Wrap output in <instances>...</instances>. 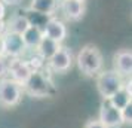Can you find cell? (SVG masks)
Masks as SVG:
<instances>
[{"mask_svg": "<svg viewBox=\"0 0 132 128\" xmlns=\"http://www.w3.org/2000/svg\"><path fill=\"white\" fill-rule=\"evenodd\" d=\"M61 11L68 21H79L85 15V2L61 0Z\"/></svg>", "mask_w": 132, "mask_h": 128, "instance_id": "cell-11", "label": "cell"}, {"mask_svg": "<svg viewBox=\"0 0 132 128\" xmlns=\"http://www.w3.org/2000/svg\"><path fill=\"white\" fill-rule=\"evenodd\" d=\"M2 54L7 58H19L25 52V43L21 34H15L11 31H5L0 37Z\"/></svg>", "mask_w": 132, "mask_h": 128, "instance_id": "cell-5", "label": "cell"}, {"mask_svg": "<svg viewBox=\"0 0 132 128\" xmlns=\"http://www.w3.org/2000/svg\"><path fill=\"white\" fill-rule=\"evenodd\" d=\"M42 31H43V36L45 37H49V39H52V40H55V42H58V43H61L67 37L65 24L61 19L55 18V17L48 18V21L43 25Z\"/></svg>", "mask_w": 132, "mask_h": 128, "instance_id": "cell-9", "label": "cell"}, {"mask_svg": "<svg viewBox=\"0 0 132 128\" xmlns=\"http://www.w3.org/2000/svg\"><path fill=\"white\" fill-rule=\"evenodd\" d=\"M5 5H16V3H19L21 0H2Z\"/></svg>", "mask_w": 132, "mask_h": 128, "instance_id": "cell-22", "label": "cell"}, {"mask_svg": "<svg viewBox=\"0 0 132 128\" xmlns=\"http://www.w3.org/2000/svg\"><path fill=\"white\" fill-rule=\"evenodd\" d=\"M77 67L86 76H96L101 72L104 60L101 51L95 45H85L77 54Z\"/></svg>", "mask_w": 132, "mask_h": 128, "instance_id": "cell-2", "label": "cell"}, {"mask_svg": "<svg viewBox=\"0 0 132 128\" xmlns=\"http://www.w3.org/2000/svg\"><path fill=\"white\" fill-rule=\"evenodd\" d=\"M9 61L11 58H7L5 55H0V79H5L9 72Z\"/></svg>", "mask_w": 132, "mask_h": 128, "instance_id": "cell-17", "label": "cell"}, {"mask_svg": "<svg viewBox=\"0 0 132 128\" xmlns=\"http://www.w3.org/2000/svg\"><path fill=\"white\" fill-rule=\"evenodd\" d=\"M108 103L111 104L113 107L122 110L125 106H128L129 103H132V94H131V80L128 84H123V86L120 88L119 91L113 94L110 100H107Z\"/></svg>", "mask_w": 132, "mask_h": 128, "instance_id": "cell-12", "label": "cell"}, {"mask_svg": "<svg viewBox=\"0 0 132 128\" xmlns=\"http://www.w3.org/2000/svg\"><path fill=\"white\" fill-rule=\"evenodd\" d=\"M113 64H114V72L122 76L128 78L132 73V52L131 49H120L117 51L113 57Z\"/></svg>", "mask_w": 132, "mask_h": 128, "instance_id": "cell-10", "label": "cell"}, {"mask_svg": "<svg viewBox=\"0 0 132 128\" xmlns=\"http://www.w3.org/2000/svg\"><path fill=\"white\" fill-rule=\"evenodd\" d=\"M22 91L34 98H49L55 95L56 88L51 76L45 72V69H42V70H33L30 78L22 85Z\"/></svg>", "mask_w": 132, "mask_h": 128, "instance_id": "cell-1", "label": "cell"}, {"mask_svg": "<svg viewBox=\"0 0 132 128\" xmlns=\"http://www.w3.org/2000/svg\"><path fill=\"white\" fill-rule=\"evenodd\" d=\"M98 121L101 122L105 128H119L123 125V119H122L120 110L113 107L107 100H102L101 106H100Z\"/></svg>", "mask_w": 132, "mask_h": 128, "instance_id": "cell-7", "label": "cell"}, {"mask_svg": "<svg viewBox=\"0 0 132 128\" xmlns=\"http://www.w3.org/2000/svg\"><path fill=\"white\" fill-rule=\"evenodd\" d=\"M0 55H3L2 54V43H0Z\"/></svg>", "mask_w": 132, "mask_h": 128, "instance_id": "cell-23", "label": "cell"}, {"mask_svg": "<svg viewBox=\"0 0 132 128\" xmlns=\"http://www.w3.org/2000/svg\"><path fill=\"white\" fill-rule=\"evenodd\" d=\"M123 78L119 76L114 70L100 72L96 74V89L100 92L102 100H110L113 94L119 91L123 86Z\"/></svg>", "mask_w": 132, "mask_h": 128, "instance_id": "cell-3", "label": "cell"}, {"mask_svg": "<svg viewBox=\"0 0 132 128\" xmlns=\"http://www.w3.org/2000/svg\"><path fill=\"white\" fill-rule=\"evenodd\" d=\"M60 48H61V43H58V42H55V40H52V39H49V37L43 36V39L40 40V43H39V46L36 48V52L40 55L45 61H48Z\"/></svg>", "mask_w": 132, "mask_h": 128, "instance_id": "cell-14", "label": "cell"}, {"mask_svg": "<svg viewBox=\"0 0 132 128\" xmlns=\"http://www.w3.org/2000/svg\"><path fill=\"white\" fill-rule=\"evenodd\" d=\"M79 2H85V0H79Z\"/></svg>", "mask_w": 132, "mask_h": 128, "instance_id": "cell-24", "label": "cell"}, {"mask_svg": "<svg viewBox=\"0 0 132 128\" xmlns=\"http://www.w3.org/2000/svg\"><path fill=\"white\" fill-rule=\"evenodd\" d=\"M48 69L55 73H65L73 66V55L71 51L65 46H61L48 61Z\"/></svg>", "mask_w": 132, "mask_h": 128, "instance_id": "cell-6", "label": "cell"}, {"mask_svg": "<svg viewBox=\"0 0 132 128\" xmlns=\"http://www.w3.org/2000/svg\"><path fill=\"white\" fill-rule=\"evenodd\" d=\"M33 73V67L30 66V63L27 60L19 58H11L9 61V72L7 74H11L9 79L15 80L16 84L22 86L25 84V80L30 78V74Z\"/></svg>", "mask_w": 132, "mask_h": 128, "instance_id": "cell-8", "label": "cell"}, {"mask_svg": "<svg viewBox=\"0 0 132 128\" xmlns=\"http://www.w3.org/2000/svg\"><path fill=\"white\" fill-rule=\"evenodd\" d=\"M42 39H43V31H42V28L37 27V25H30V27L25 30V33L22 34V40H24V43H25V48L36 49Z\"/></svg>", "mask_w": 132, "mask_h": 128, "instance_id": "cell-16", "label": "cell"}, {"mask_svg": "<svg viewBox=\"0 0 132 128\" xmlns=\"http://www.w3.org/2000/svg\"><path fill=\"white\" fill-rule=\"evenodd\" d=\"M5 31H6V22L2 19V21H0V37H2V34H3Z\"/></svg>", "mask_w": 132, "mask_h": 128, "instance_id": "cell-21", "label": "cell"}, {"mask_svg": "<svg viewBox=\"0 0 132 128\" xmlns=\"http://www.w3.org/2000/svg\"><path fill=\"white\" fill-rule=\"evenodd\" d=\"M5 15H6V5L0 0V21L5 18Z\"/></svg>", "mask_w": 132, "mask_h": 128, "instance_id": "cell-20", "label": "cell"}, {"mask_svg": "<svg viewBox=\"0 0 132 128\" xmlns=\"http://www.w3.org/2000/svg\"><path fill=\"white\" fill-rule=\"evenodd\" d=\"M120 113H122L123 124H129V125H131V122H132V103H129L128 106H125L123 109L120 110Z\"/></svg>", "mask_w": 132, "mask_h": 128, "instance_id": "cell-18", "label": "cell"}, {"mask_svg": "<svg viewBox=\"0 0 132 128\" xmlns=\"http://www.w3.org/2000/svg\"><path fill=\"white\" fill-rule=\"evenodd\" d=\"M22 86L15 80L5 78L0 79V106L3 107H15L22 98Z\"/></svg>", "mask_w": 132, "mask_h": 128, "instance_id": "cell-4", "label": "cell"}, {"mask_svg": "<svg viewBox=\"0 0 132 128\" xmlns=\"http://www.w3.org/2000/svg\"><path fill=\"white\" fill-rule=\"evenodd\" d=\"M85 128H105L98 119H90L85 124Z\"/></svg>", "mask_w": 132, "mask_h": 128, "instance_id": "cell-19", "label": "cell"}, {"mask_svg": "<svg viewBox=\"0 0 132 128\" xmlns=\"http://www.w3.org/2000/svg\"><path fill=\"white\" fill-rule=\"evenodd\" d=\"M30 21L27 18V15H13L12 18L7 21L6 24V31L15 33V34H24L25 30L30 27Z\"/></svg>", "mask_w": 132, "mask_h": 128, "instance_id": "cell-15", "label": "cell"}, {"mask_svg": "<svg viewBox=\"0 0 132 128\" xmlns=\"http://www.w3.org/2000/svg\"><path fill=\"white\" fill-rule=\"evenodd\" d=\"M58 3H60V0H31L30 11L51 18V17H54L55 11L58 7Z\"/></svg>", "mask_w": 132, "mask_h": 128, "instance_id": "cell-13", "label": "cell"}]
</instances>
